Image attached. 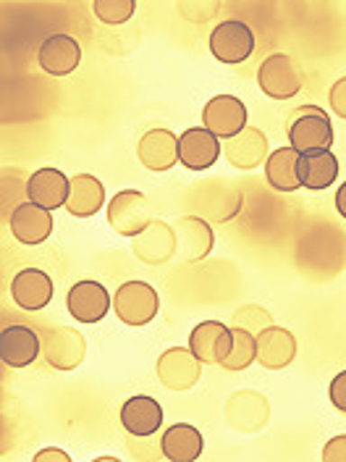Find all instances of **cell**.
Returning <instances> with one entry per match:
<instances>
[{
  "mask_svg": "<svg viewBox=\"0 0 346 462\" xmlns=\"http://www.w3.org/2000/svg\"><path fill=\"white\" fill-rule=\"evenodd\" d=\"M45 460L68 462L71 457H68L66 452H60V449H42V452H37V455H34V462H45Z\"/></svg>",
  "mask_w": 346,
  "mask_h": 462,
  "instance_id": "cell-35",
  "label": "cell"
},
{
  "mask_svg": "<svg viewBox=\"0 0 346 462\" xmlns=\"http://www.w3.org/2000/svg\"><path fill=\"white\" fill-rule=\"evenodd\" d=\"M42 352V337L29 326L14 323L0 334V357L11 368H27Z\"/></svg>",
  "mask_w": 346,
  "mask_h": 462,
  "instance_id": "cell-13",
  "label": "cell"
},
{
  "mask_svg": "<svg viewBox=\"0 0 346 462\" xmlns=\"http://www.w3.org/2000/svg\"><path fill=\"white\" fill-rule=\"evenodd\" d=\"M296 357V339L288 328L268 326L258 334V363L268 371H281Z\"/></svg>",
  "mask_w": 346,
  "mask_h": 462,
  "instance_id": "cell-20",
  "label": "cell"
},
{
  "mask_svg": "<svg viewBox=\"0 0 346 462\" xmlns=\"http://www.w3.org/2000/svg\"><path fill=\"white\" fill-rule=\"evenodd\" d=\"M233 334V346H231L229 357L221 363L226 371H247L255 360H258V337L241 326L231 328Z\"/></svg>",
  "mask_w": 346,
  "mask_h": 462,
  "instance_id": "cell-28",
  "label": "cell"
},
{
  "mask_svg": "<svg viewBox=\"0 0 346 462\" xmlns=\"http://www.w3.org/2000/svg\"><path fill=\"white\" fill-rule=\"evenodd\" d=\"M108 224L121 236H140L152 224V205L140 189H121L108 202Z\"/></svg>",
  "mask_w": 346,
  "mask_h": 462,
  "instance_id": "cell-3",
  "label": "cell"
},
{
  "mask_svg": "<svg viewBox=\"0 0 346 462\" xmlns=\"http://www.w3.org/2000/svg\"><path fill=\"white\" fill-rule=\"evenodd\" d=\"M71 192V179L60 169H40L29 176L27 198L34 205H42L45 210H58L66 208Z\"/></svg>",
  "mask_w": 346,
  "mask_h": 462,
  "instance_id": "cell-18",
  "label": "cell"
},
{
  "mask_svg": "<svg viewBox=\"0 0 346 462\" xmlns=\"http://www.w3.org/2000/svg\"><path fill=\"white\" fill-rule=\"evenodd\" d=\"M333 144V124L328 111L320 106H302L288 116V147L299 155L331 150Z\"/></svg>",
  "mask_w": 346,
  "mask_h": 462,
  "instance_id": "cell-1",
  "label": "cell"
},
{
  "mask_svg": "<svg viewBox=\"0 0 346 462\" xmlns=\"http://www.w3.org/2000/svg\"><path fill=\"white\" fill-rule=\"evenodd\" d=\"M11 297L22 310H42L53 300V279L40 268H24L11 282Z\"/></svg>",
  "mask_w": 346,
  "mask_h": 462,
  "instance_id": "cell-15",
  "label": "cell"
},
{
  "mask_svg": "<svg viewBox=\"0 0 346 462\" xmlns=\"http://www.w3.org/2000/svg\"><path fill=\"white\" fill-rule=\"evenodd\" d=\"M92 11L103 24L115 27V24H126L134 16L137 3L134 0H95Z\"/></svg>",
  "mask_w": 346,
  "mask_h": 462,
  "instance_id": "cell-30",
  "label": "cell"
},
{
  "mask_svg": "<svg viewBox=\"0 0 346 462\" xmlns=\"http://www.w3.org/2000/svg\"><path fill=\"white\" fill-rule=\"evenodd\" d=\"M252 51H255V34L244 22H236V19L221 22L210 34V53L221 63H229V66L244 63L252 56Z\"/></svg>",
  "mask_w": 346,
  "mask_h": 462,
  "instance_id": "cell-6",
  "label": "cell"
},
{
  "mask_svg": "<svg viewBox=\"0 0 346 462\" xmlns=\"http://www.w3.org/2000/svg\"><path fill=\"white\" fill-rule=\"evenodd\" d=\"M37 60L42 66V71L53 74V77H68L79 69L82 63V48L74 37L68 34H50L42 45Z\"/></svg>",
  "mask_w": 346,
  "mask_h": 462,
  "instance_id": "cell-17",
  "label": "cell"
},
{
  "mask_svg": "<svg viewBox=\"0 0 346 462\" xmlns=\"http://www.w3.org/2000/svg\"><path fill=\"white\" fill-rule=\"evenodd\" d=\"M339 176V158L331 150H320V152H307L299 155V181L305 189H328L333 187Z\"/></svg>",
  "mask_w": 346,
  "mask_h": 462,
  "instance_id": "cell-26",
  "label": "cell"
},
{
  "mask_svg": "<svg viewBox=\"0 0 346 462\" xmlns=\"http://www.w3.org/2000/svg\"><path fill=\"white\" fill-rule=\"evenodd\" d=\"M205 449V436L200 429L189 423H176L163 431L160 439V455L171 462H195L202 457Z\"/></svg>",
  "mask_w": 346,
  "mask_h": 462,
  "instance_id": "cell-24",
  "label": "cell"
},
{
  "mask_svg": "<svg viewBox=\"0 0 346 462\" xmlns=\"http://www.w3.org/2000/svg\"><path fill=\"white\" fill-rule=\"evenodd\" d=\"M140 163L150 171H168L178 163V137L171 129H150L137 144Z\"/></svg>",
  "mask_w": 346,
  "mask_h": 462,
  "instance_id": "cell-16",
  "label": "cell"
},
{
  "mask_svg": "<svg viewBox=\"0 0 346 462\" xmlns=\"http://www.w3.org/2000/svg\"><path fill=\"white\" fill-rule=\"evenodd\" d=\"M42 357L56 371H74L85 363L86 339L77 328L56 326L42 337Z\"/></svg>",
  "mask_w": 346,
  "mask_h": 462,
  "instance_id": "cell-5",
  "label": "cell"
},
{
  "mask_svg": "<svg viewBox=\"0 0 346 462\" xmlns=\"http://www.w3.org/2000/svg\"><path fill=\"white\" fill-rule=\"evenodd\" d=\"M121 426L137 439H147V436L160 431L163 407H160L158 400H152L147 394L129 397L126 402L121 404Z\"/></svg>",
  "mask_w": 346,
  "mask_h": 462,
  "instance_id": "cell-19",
  "label": "cell"
},
{
  "mask_svg": "<svg viewBox=\"0 0 346 462\" xmlns=\"http://www.w3.org/2000/svg\"><path fill=\"white\" fill-rule=\"evenodd\" d=\"M114 310L126 326H147L160 313V294L147 282H126L114 294Z\"/></svg>",
  "mask_w": 346,
  "mask_h": 462,
  "instance_id": "cell-2",
  "label": "cell"
},
{
  "mask_svg": "<svg viewBox=\"0 0 346 462\" xmlns=\"http://www.w3.org/2000/svg\"><path fill=\"white\" fill-rule=\"evenodd\" d=\"M132 253L142 263L160 265V263H166L176 255V231L163 221H152L140 236H134Z\"/></svg>",
  "mask_w": 346,
  "mask_h": 462,
  "instance_id": "cell-23",
  "label": "cell"
},
{
  "mask_svg": "<svg viewBox=\"0 0 346 462\" xmlns=\"http://www.w3.org/2000/svg\"><path fill=\"white\" fill-rule=\"evenodd\" d=\"M265 179L278 192H296L302 189L299 181V152L294 147H278L265 161Z\"/></svg>",
  "mask_w": 346,
  "mask_h": 462,
  "instance_id": "cell-27",
  "label": "cell"
},
{
  "mask_svg": "<svg viewBox=\"0 0 346 462\" xmlns=\"http://www.w3.org/2000/svg\"><path fill=\"white\" fill-rule=\"evenodd\" d=\"M221 158V140L205 126H192L178 137V163L189 171L213 169Z\"/></svg>",
  "mask_w": 346,
  "mask_h": 462,
  "instance_id": "cell-11",
  "label": "cell"
},
{
  "mask_svg": "<svg viewBox=\"0 0 346 462\" xmlns=\"http://www.w3.org/2000/svg\"><path fill=\"white\" fill-rule=\"evenodd\" d=\"M336 210H339V213L346 218V181L339 187V189H336Z\"/></svg>",
  "mask_w": 346,
  "mask_h": 462,
  "instance_id": "cell-36",
  "label": "cell"
},
{
  "mask_svg": "<svg viewBox=\"0 0 346 462\" xmlns=\"http://www.w3.org/2000/svg\"><path fill=\"white\" fill-rule=\"evenodd\" d=\"M233 346L231 326H223L221 320H202L189 334V349L202 365H221L229 357Z\"/></svg>",
  "mask_w": 346,
  "mask_h": 462,
  "instance_id": "cell-10",
  "label": "cell"
},
{
  "mask_svg": "<svg viewBox=\"0 0 346 462\" xmlns=\"http://www.w3.org/2000/svg\"><path fill=\"white\" fill-rule=\"evenodd\" d=\"M328 397H331V404H333L336 410L346 412V371H341V374H336L331 378Z\"/></svg>",
  "mask_w": 346,
  "mask_h": 462,
  "instance_id": "cell-31",
  "label": "cell"
},
{
  "mask_svg": "<svg viewBox=\"0 0 346 462\" xmlns=\"http://www.w3.org/2000/svg\"><path fill=\"white\" fill-rule=\"evenodd\" d=\"M323 460L346 462V433H341V436H333V439L323 447Z\"/></svg>",
  "mask_w": 346,
  "mask_h": 462,
  "instance_id": "cell-33",
  "label": "cell"
},
{
  "mask_svg": "<svg viewBox=\"0 0 346 462\" xmlns=\"http://www.w3.org/2000/svg\"><path fill=\"white\" fill-rule=\"evenodd\" d=\"M8 226H11L14 239H19L22 245H42L53 234L56 224H53V213L45 210L42 205L22 202L14 208Z\"/></svg>",
  "mask_w": 346,
  "mask_h": 462,
  "instance_id": "cell-14",
  "label": "cell"
},
{
  "mask_svg": "<svg viewBox=\"0 0 346 462\" xmlns=\"http://www.w3.org/2000/svg\"><path fill=\"white\" fill-rule=\"evenodd\" d=\"M213 229L200 216H184L176 229V253L187 263L205 260L213 253Z\"/></svg>",
  "mask_w": 346,
  "mask_h": 462,
  "instance_id": "cell-21",
  "label": "cell"
},
{
  "mask_svg": "<svg viewBox=\"0 0 346 462\" xmlns=\"http://www.w3.org/2000/svg\"><path fill=\"white\" fill-rule=\"evenodd\" d=\"M328 103H331V111L336 116H341L346 121V77H341L336 85L331 87L328 92Z\"/></svg>",
  "mask_w": 346,
  "mask_h": 462,
  "instance_id": "cell-32",
  "label": "cell"
},
{
  "mask_svg": "<svg viewBox=\"0 0 346 462\" xmlns=\"http://www.w3.org/2000/svg\"><path fill=\"white\" fill-rule=\"evenodd\" d=\"M202 126L218 140H231L247 129V106L236 95H215L202 106Z\"/></svg>",
  "mask_w": 346,
  "mask_h": 462,
  "instance_id": "cell-4",
  "label": "cell"
},
{
  "mask_svg": "<svg viewBox=\"0 0 346 462\" xmlns=\"http://www.w3.org/2000/svg\"><path fill=\"white\" fill-rule=\"evenodd\" d=\"M268 418H270V407H268V400L260 392L244 389V392L231 394L229 402H226V420H229L231 429H236V431H260V429L268 426Z\"/></svg>",
  "mask_w": 346,
  "mask_h": 462,
  "instance_id": "cell-12",
  "label": "cell"
},
{
  "mask_svg": "<svg viewBox=\"0 0 346 462\" xmlns=\"http://www.w3.org/2000/svg\"><path fill=\"white\" fill-rule=\"evenodd\" d=\"M226 161L239 171H252L268 161V140L265 134L247 126L244 132H239L236 137L226 140Z\"/></svg>",
  "mask_w": 346,
  "mask_h": 462,
  "instance_id": "cell-22",
  "label": "cell"
},
{
  "mask_svg": "<svg viewBox=\"0 0 346 462\" xmlns=\"http://www.w3.org/2000/svg\"><path fill=\"white\" fill-rule=\"evenodd\" d=\"M105 205V187L97 176L92 173H77L71 179V192L66 200V210L74 218H89Z\"/></svg>",
  "mask_w": 346,
  "mask_h": 462,
  "instance_id": "cell-25",
  "label": "cell"
},
{
  "mask_svg": "<svg viewBox=\"0 0 346 462\" xmlns=\"http://www.w3.org/2000/svg\"><path fill=\"white\" fill-rule=\"evenodd\" d=\"M158 378L171 392H187L202 378V363L192 349L171 346L158 357Z\"/></svg>",
  "mask_w": 346,
  "mask_h": 462,
  "instance_id": "cell-8",
  "label": "cell"
},
{
  "mask_svg": "<svg viewBox=\"0 0 346 462\" xmlns=\"http://www.w3.org/2000/svg\"><path fill=\"white\" fill-rule=\"evenodd\" d=\"M111 305H114V297L108 294V289L100 282H92V279L77 282L66 294L68 316L77 318L79 323H100L108 316Z\"/></svg>",
  "mask_w": 346,
  "mask_h": 462,
  "instance_id": "cell-9",
  "label": "cell"
},
{
  "mask_svg": "<svg viewBox=\"0 0 346 462\" xmlns=\"http://www.w3.org/2000/svg\"><path fill=\"white\" fill-rule=\"evenodd\" d=\"M258 87L273 100H288L302 89V74L287 53L265 58L258 71Z\"/></svg>",
  "mask_w": 346,
  "mask_h": 462,
  "instance_id": "cell-7",
  "label": "cell"
},
{
  "mask_svg": "<svg viewBox=\"0 0 346 462\" xmlns=\"http://www.w3.org/2000/svg\"><path fill=\"white\" fill-rule=\"evenodd\" d=\"M213 195H215V200L202 202V216H207L213 221H231L239 213L241 202H226V198H236L239 192L231 187L229 181H218V189Z\"/></svg>",
  "mask_w": 346,
  "mask_h": 462,
  "instance_id": "cell-29",
  "label": "cell"
},
{
  "mask_svg": "<svg viewBox=\"0 0 346 462\" xmlns=\"http://www.w3.org/2000/svg\"><path fill=\"white\" fill-rule=\"evenodd\" d=\"M236 320H239V326L244 328L250 320H260V323H265V326H273L270 320H273V316L268 313V310H262V308H258V305H250V308H241L239 313H236Z\"/></svg>",
  "mask_w": 346,
  "mask_h": 462,
  "instance_id": "cell-34",
  "label": "cell"
}]
</instances>
